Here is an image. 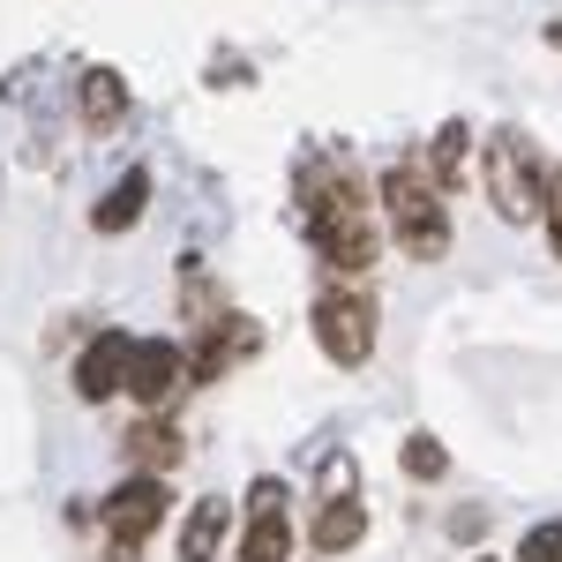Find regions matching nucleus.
Returning a JSON list of instances; mask_svg holds the SVG:
<instances>
[{
  "mask_svg": "<svg viewBox=\"0 0 562 562\" xmlns=\"http://www.w3.org/2000/svg\"><path fill=\"white\" fill-rule=\"evenodd\" d=\"M383 211H390V233L405 240L413 262L450 256V217H442V188L428 180V166H390L383 173Z\"/></svg>",
  "mask_w": 562,
  "mask_h": 562,
  "instance_id": "obj_1",
  "label": "nucleus"
},
{
  "mask_svg": "<svg viewBox=\"0 0 562 562\" xmlns=\"http://www.w3.org/2000/svg\"><path fill=\"white\" fill-rule=\"evenodd\" d=\"M315 346H323V360H338V368H360L375 352V301L352 293V285H323L315 293Z\"/></svg>",
  "mask_w": 562,
  "mask_h": 562,
  "instance_id": "obj_2",
  "label": "nucleus"
},
{
  "mask_svg": "<svg viewBox=\"0 0 562 562\" xmlns=\"http://www.w3.org/2000/svg\"><path fill=\"white\" fill-rule=\"evenodd\" d=\"M540 166H532V150H525V135H495L487 143V195H495V211L510 217V225H525V217H540Z\"/></svg>",
  "mask_w": 562,
  "mask_h": 562,
  "instance_id": "obj_3",
  "label": "nucleus"
},
{
  "mask_svg": "<svg viewBox=\"0 0 562 562\" xmlns=\"http://www.w3.org/2000/svg\"><path fill=\"white\" fill-rule=\"evenodd\" d=\"M158 525H166V473H135L105 495V540H113V555H135Z\"/></svg>",
  "mask_w": 562,
  "mask_h": 562,
  "instance_id": "obj_4",
  "label": "nucleus"
},
{
  "mask_svg": "<svg viewBox=\"0 0 562 562\" xmlns=\"http://www.w3.org/2000/svg\"><path fill=\"white\" fill-rule=\"evenodd\" d=\"M293 555V518H285V487L256 480L248 495V532H240V562H285Z\"/></svg>",
  "mask_w": 562,
  "mask_h": 562,
  "instance_id": "obj_5",
  "label": "nucleus"
},
{
  "mask_svg": "<svg viewBox=\"0 0 562 562\" xmlns=\"http://www.w3.org/2000/svg\"><path fill=\"white\" fill-rule=\"evenodd\" d=\"M195 368H188V352L166 346V338H135V368H128V390L158 413V405H173V390L188 383Z\"/></svg>",
  "mask_w": 562,
  "mask_h": 562,
  "instance_id": "obj_6",
  "label": "nucleus"
},
{
  "mask_svg": "<svg viewBox=\"0 0 562 562\" xmlns=\"http://www.w3.org/2000/svg\"><path fill=\"white\" fill-rule=\"evenodd\" d=\"M128 368H135V338L105 330V338H90L83 360H76V390H83L90 405H105L113 390H128Z\"/></svg>",
  "mask_w": 562,
  "mask_h": 562,
  "instance_id": "obj_7",
  "label": "nucleus"
},
{
  "mask_svg": "<svg viewBox=\"0 0 562 562\" xmlns=\"http://www.w3.org/2000/svg\"><path fill=\"white\" fill-rule=\"evenodd\" d=\"M307 233H315V248H323V262H330V270H368V262H375V225H368V211L315 217Z\"/></svg>",
  "mask_w": 562,
  "mask_h": 562,
  "instance_id": "obj_8",
  "label": "nucleus"
},
{
  "mask_svg": "<svg viewBox=\"0 0 562 562\" xmlns=\"http://www.w3.org/2000/svg\"><path fill=\"white\" fill-rule=\"evenodd\" d=\"M225 525H233L225 495H203V503L188 510V525H180V562H211L217 548H225Z\"/></svg>",
  "mask_w": 562,
  "mask_h": 562,
  "instance_id": "obj_9",
  "label": "nucleus"
},
{
  "mask_svg": "<svg viewBox=\"0 0 562 562\" xmlns=\"http://www.w3.org/2000/svg\"><path fill=\"white\" fill-rule=\"evenodd\" d=\"M360 532H368L360 495H330V503L315 510V548H323V555H346V548H360Z\"/></svg>",
  "mask_w": 562,
  "mask_h": 562,
  "instance_id": "obj_10",
  "label": "nucleus"
},
{
  "mask_svg": "<svg viewBox=\"0 0 562 562\" xmlns=\"http://www.w3.org/2000/svg\"><path fill=\"white\" fill-rule=\"evenodd\" d=\"M465 150H473V128H465V121H442V135L428 143V180L442 195L465 188Z\"/></svg>",
  "mask_w": 562,
  "mask_h": 562,
  "instance_id": "obj_11",
  "label": "nucleus"
},
{
  "mask_svg": "<svg viewBox=\"0 0 562 562\" xmlns=\"http://www.w3.org/2000/svg\"><path fill=\"white\" fill-rule=\"evenodd\" d=\"M128 458H135V473H173V465H180L173 420H135V428H128Z\"/></svg>",
  "mask_w": 562,
  "mask_h": 562,
  "instance_id": "obj_12",
  "label": "nucleus"
},
{
  "mask_svg": "<svg viewBox=\"0 0 562 562\" xmlns=\"http://www.w3.org/2000/svg\"><path fill=\"white\" fill-rule=\"evenodd\" d=\"M83 121L90 128H121V121H128V83H121L113 68H90L83 76Z\"/></svg>",
  "mask_w": 562,
  "mask_h": 562,
  "instance_id": "obj_13",
  "label": "nucleus"
},
{
  "mask_svg": "<svg viewBox=\"0 0 562 562\" xmlns=\"http://www.w3.org/2000/svg\"><path fill=\"white\" fill-rule=\"evenodd\" d=\"M143 203H150V173H128L98 211H90V225H98V233H128L135 217H143Z\"/></svg>",
  "mask_w": 562,
  "mask_h": 562,
  "instance_id": "obj_14",
  "label": "nucleus"
},
{
  "mask_svg": "<svg viewBox=\"0 0 562 562\" xmlns=\"http://www.w3.org/2000/svg\"><path fill=\"white\" fill-rule=\"evenodd\" d=\"M256 346V330L248 323H217L211 338H203V352H195V375H217V368H233V352Z\"/></svg>",
  "mask_w": 562,
  "mask_h": 562,
  "instance_id": "obj_15",
  "label": "nucleus"
},
{
  "mask_svg": "<svg viewBox=\"0 0 562 562\" xmlns=\"http://www.w3.org/2000/svg\"><path fill=\"white\" fill-rule=\"evenodd\" d=\"M397 465H405L413 480H442V473H450V458H442V442H435V435H405Z\"/></svg>",
  "mask_w": 562,
  "mask_h": 562,
  "instance_id": "obj_16",
  "label": "nucleus"
},
{
  "mask_svg": "<svg viewBox=\"0 0 562 562\" xmlns=\"http://www.w3.org/2000/svg\"><path fill=\"white\" fill-rule=\"evenodd\" d=\"M518 562H562V525H540V532H525Z\"/></svg>",
  "mask_w": 562,
  "mask_h": 562,
  "instance_id": "obj_17",
  "label": "nucleus"
},
{
  "mask_svg": "<svg viewBox=\"0 0 562 562\" xmlns=\"http://www.w3.org/2000/svg\"><path fill=\"white\" fill-rule=\"evenodd\" d=\"M540 217L562 233V166H548V180H540Z\"/></svg>",
  "mask_w": 562,
  "mask_h": 562,
  "instance_id": "obj_18",
  "label": "nucleus"
},
{
  "mask_svg": "<svg viewBox=\"0 0 562 562\" xmlns=\"http://www.w3.org/2000/svg\"><path fill=\"white\" fill-rule=\"evenodd\" d=\"M548 45H555V53H562V23H555V31H548Z\"/></svg>",
  "mask_w": 562,
  "mask_h": 562,
  "instance_id": "obj_19",
  "label": "nucleus"
}]
</instances>
